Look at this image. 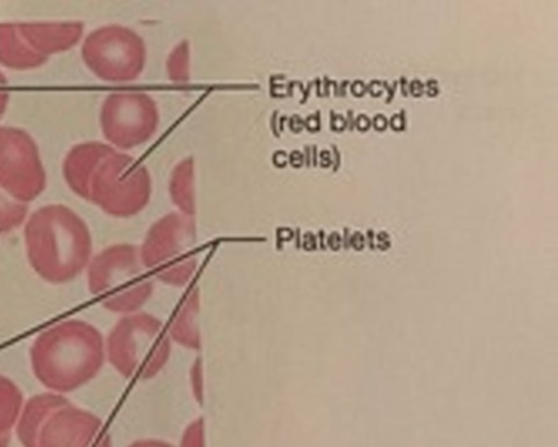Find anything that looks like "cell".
<instances>
[{
  "instance_id": "cell-1",
  "label": "cell",
  "mask_w": 558,
  "mask_h": 447,
  "mask_svg": "<svg viewBox=\"0 0 558 447\" xmlns=\"http://www.w3.org/2000/svg\"><path fill=\"white\" fill-rule=\"evenodd\" d=\"M106 362V338L83 319L57 323L32 342V371L54 394L68 395L90 384Z\"/></svg>"
},
{
  "instance_id": "cell-2",
  "label": "cell",
  "mask_w": 558,
  "mask_h": 447,
  "mask_svg": "<svg viewBox=\"0 0 558 447\" xmlns=\"http://www.w3.org/2000/svg\"><path fill=\"white\" fill-rule=\"evenodd\" d=\"M25 251L32 269L45 282H73L94 256L89 225L66 205H45L24 225Z\"/></svg>"
},
{
  "instance_id": "cell-3",
  "label": "cell",
  "mask_w": 558,
  "mask_h": 447,
  "mask_svg": "<svg viewBox=\"0 0 558 447\" xmlns=\"http://www.w3.org/2000/svg\"><path fill=\"white\" fill-rule=\"evenodd\" d=\"M86 273L89 292L117 315L138 313L155 293V279L143 266L135 244L106 247L93 256Z\"/></svg>"
},
{
  "instance_id": "cell-4",
  "label": "cell",
  "mask_w": 558,
  "mask_h": 447,
  "mask_svg": "<svg viewBox=\"0 0 558 447\" xmlns=\"http://www.w3.org/2000/svg\"><path fill=\"white\" fill-rule=\"evenodd\" d=\"M171 354L168 328L151 313L123 315L106 339L107 362L129 380H153Z\"/></svg>"
},
{
  "instance_id": "cell-5",
  "label": "cell",
  "mask_w": 558,
  "mask_h": 447,
  "mask_svg": "<svg viewBox=\"0 0 558 447\" xmlns=\"http://www.w3.org/2000/svg\"><path fill=\"white\" fill-rule=\"evenodd\" d=\"M151 194L149 169L133 156L113 149L97 165L87 202L110 217L133 218L148 207Z\"/></svg>"
},
{
  "instance_id": "cell-6",
  "label": "cell",
  "mask_w": 558,
  "mask_h": 447,
  "mask_svg": "<svg viewBox=\"0 0 558 447\" xmlns=\"http://www.w3.org/2000/svg\"><path fill=\"white\" fill-rule=\"evenodd\" d=\"M194 221L182 214H168L149 227L140 247V257L149 276L166 286L184 287L195 270L191 251Z\"/></svg>"
},
{
  "instance_id": "cell-7",
  "label": "cell",
  "mask_w": 558,
  "mask_h": 447,
  "mask_svg": "<svg viewBox=\"0 0 558 447\" xmlns=\"http://www.w3.org/2000/svg\"><path fill=\"white\" fill-rule=\"evenodd\" d=\"M81 57L87 70L100 81L133 83L148 63V47L138 32L123 25H106L83 40Z\"/></svg>"
},
{
  "instance_id": "cell-8",
  "label": "cell",
  "mask_w": 558,
  "mask_h": 447,
  "mask_svg": "<svg viewBox=\"0 0 558 447\" xmlns=\"http://www.w3.org/2000/svg\"><path fill=\"white\" fill-rule=\"evenodd\" d=\"M99 122L107 145L130 152L155 138L161 112L149 94L116 93L104 100Z\"/></svg>"
},
{
  "instance_id": "cell-9",
  "label": "cell",
  "mask_w": 558,
  "mask_h": 447,
  "mask_svg": "<svg viewBox=\"0 0 558 447\" xmlns=\"http://www.w3.org/2000/svg\"><path fill=\"white\" fill-rule=\"evenodd\" d=\"M47 184V169L34 136L17 126H0V189L28 205L44 194Z\"/></svg>"
},
{
  "instance_id": "cell-10",
  "label": "cell",
  "mask_w": 558,
  "mask_h": 447,
  "mask_svg": "<svg viewBox=\"0 0 558 447\" xmlns=\"http://www.w3.org/2000/svg\"><path fill=\"white\" fill-rule=\"evenodd\" d=\"M38 447H113V443L97 414L70 403L51 414Z\"/></svg>"
},
{
  "instance_id": "cell-11",
  "label": "cell",
  "mask_w": 558,
  "mask_h": 447,
  "mask_svg": "<svg viewBox=\"0 0 558 447\" xmlns=\"http://www.w3.org/2000/svg\"><path fill=\"white\" fill-rule=\"evenodd\" d=\"M28 47L48 58L73 50L84 38V22H21L17 24Z\"/></svg>"
},
{
  "instance_id": "cell-12",
  "label": "cell",
  "mask_w": 558,
  "mask_h": 447,
  "mask_svg": "<svg viewBox=\"0 0 558 447\" xmlns=\"http://www.w3.org/2000/svg\"><path fill=\"white\" fill-rule=\"evenodd\" d=\"M113 149L116 148L102 142H86L73 146L63 161V178L68 188L84 201H89V185L94 171Z\"/></svg>"
},
{
  "instance_id": "cell-13",
  "label": "cell",
  "mask_w": 558,
  "mask_h": 447,
  "mask_svg": "<svg viewBox=\"0 0 558 447\" xmlns=\"http://www.w3.org/2000/svg\"><path fill=\"white\" fill-rule=\"evenodd\" d=\"M70 403L64 395L54 391H45L28 398L15 424V434L22 447H38L41 430L51 414Z\"/></svg>"
},
{
  "instance_id": "cell-14",
  "label": "cell",
  "mask_w": 558,
  "mask_h": 447,
  "mask_svg": "<svg viewBox=\"0 0 558 447\" xmlns=\"http://www.w3.org/2000/svg\"><path fill=\"white\" fill-rule=\"evenodd\" d=\"M47 63L48 58L40 57L28 47L17 24H0V67L12 71H34Z\"/></svg>"
},
{
  "instance_id": "cell-15",
  "label": "cell",
  "mask_w": 558,
  "mask_h": 447,
  "mask_svg": "<svg viewBox=\"0 0 558 447\" xmlns=\"http://www.w3.org/2000/svg\"><path fill=\"white\" fill-rule=\"evenodd\" d=\"M198 292L197 289L192 290L184 302L175 310L172 316L171 325L168 333L171 341L184 346L189 349L201 348V333H198L197 315H198Z\"/></svg>"
},
{
  "instance_id": "cell-16",
  "label": "cell",
  "mask_w": 558,
  "mask_h": 447,
  "mask_svg": "<svg viewBox=\"0 0 558 447\" xmlns=\"http://www.w3.org/2000/svg\"><path fill=\"white\" fill-rule=\"evenodd\" d=\"M169 195L171 202L182 212L185 217L195 214L194 192V161L192 158L184 159L175 166L169 182Z\"/></svg>"
},
{
  "instance_id": "cell-17",
  "label": "cell",
  "mask_w": 558,
  "mask_h": 447,
  "mask_svg": "<svg viewBox=\"0 0 558 447\" xmlns=\"http://www.w3.org/2000/svg\"><path fill=\"white\" fill-rule=\"evenodd\" d=\"M24 403L21 387L12 378L0 375V434H12Z\"/></svg>"
},
{
  "instance_id": "cell-18",
  "label": "cell",
  "mask_w": 558,
  "mask_h": 447,
  "mask_svg": "<svg viewBox=\"0 0 558 447\" xmlns=\"http://www.w3.org/2000/svg\"><path fill=\"white\" fill-rule=\"evenodd\" d=\"M27 218L28 205L14 201L0 189V234L12 233L25 225Z\"/></svg>"
},
{
  "instance_id": "cell-19",
  "label": "cell",
  "mask_w": 558,
  "mask_h": 447,
  "mask_svg": "<svg viewBox=\"0 0 558 447\" xmlns=\"http://www.w3.org/2000/svg\"><path fill=\"white\" fill-rule=\"evenodd\" d=\"M189 44L182 41L174 50L169 55L168 61H166V70H168L169 80L174 83H187L189 81Z\"/></svg>"
},
{
  "instance_id": "cell-20",
  "label": "cell",
  "mask_w": 558,
  "mask_h": 447,
  "mask_svg": "<svg viewBox=\"0 0 558 447\" xmlns=\"http://www.w3.org/2000/svg\"><path fill=\"white\" fill-rule=\"evenodd\" d=\"M179 447H205V427L204 420H195L185 427L181 437Z\"/></svg>"
},
{
  "instance_id": "cell-21",
  "label": "cell",
  "mask_w": 558,
  "mask_h": 447,
  "mask_svg": "<svg viewBox=\"0 0 558 447\" xmlns=\"http://www.w3.org/2000/svg\"><path fill=\"white\" fill-rule=\"evenodd\" d=\"M202 380H204L202 378V362L195 361L191 371V385L192 394H194V398L198 403H204V384H202Z\"/></svg>"
},
{
  "instance_id": "cell-22",
  "label": "cell",
  "mask_w": 558,
  "mask_h": 447,
  "mask_svg": "<svg viewBox=\"0 0 558 447\" xmlns=\"http://www.w3.org/2000/svg\"><path fill=\"white\" fill-rule=\"evenodd\" d=\"M9 102H11V87H9L8 76L0 71V120L4 119Z\"/></svg>"
},
{
  "instance_id": "cell-23",
  "label": "cell",
  "mask_w": 558,
  "mask_h": 447,
  "mask_svg": "<svg viewBox=\"0 0 558 447\" xmlns=\"http://www.w3.org/2000/svg\"><path fill=\"white\" fill-rule=\"evenodd\" d=\"M126 447H175L171 443L161 439H138Z\"/></svg>"
},
{
  "instance_id": "cell-24",
  "label": "cell",
  "mask_w": 558,
  "mask_h": 447,
  "mask_svg": "<svg viewBox=\"0 0 558 447\" xmlns=\"http://www.w3.org/2000/svg\"><path fill=\"white\" fill-rule=\"evenodd\" d=\"M12 434H0V447H11Z\"/></svg>"
}]
</instances>
